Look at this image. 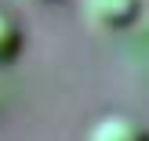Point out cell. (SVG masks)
I'll return each instance as SVG.
<instances>
[{"label":"cell","instance_id":"obj_1","mask_svg":"<svg viewBox=\"0 0 149 141\" xmlns=\"http://www.w3.org/2000/svg\"><path fill=\"white\" fill-rule=\"evenodd\" d=\"M84 14L91 18V25L116 33L142 14V0H84Z\"/></svg>","mask_w":149,"mask_h":141},{"label":"cell","instance_id":"obj_3","mask_svg":"<svg viewBox=\"0 0 149 141\" xmlns=\"http://www.w3.org/2000/svg\"><path fill=\"white\" fill-rule=\"evenodd\" d=\"M22 47H26V33H22V22L15 18L11 11H4V7H0V69L15 62V58L22 54Z\"/></svg>","mask_w":149,"mask_h":141},{"label":"cell","instance_id":"obj_2","mask_svg":"<svg viewBox=\"0 0 149 141\" xmlns=\"http://www.w3.org/2000/svg\"><path fill=\"white\" fill-rule=\"evenodd\" d=\"M84 141H149L146 138V127L127 112H106L87 127V138Z\"/></svg>","mask_w":149,"mask_h":141}]
</instances>
